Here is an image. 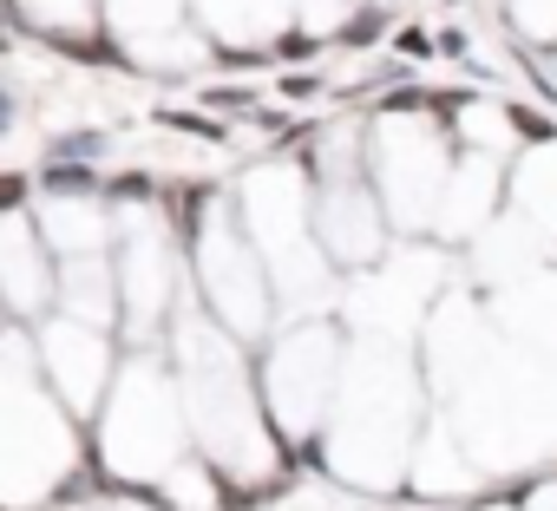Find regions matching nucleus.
Returning a JSON list of instances; mask_svg holds the SVG:
<instances>
[{
	"label": "nucleus",
	"instance_id": "f257e3e1",
	"mask_svg": "<svg viewBox=\"0 0 557 511\" xmlns=\"http://www.w3.org/2000/svg\"><path fill=\"white\" fill-rule=\"evenodd\" d=\"M47 190H60V197H86V190H99V177L79 171V164H47Z\"/></svg>",
	"mask_w": 557,
	"mask_h": 511
},
{
	"label": "nucleus",
	"instance_id": "f03ea898",
	"mask_svg": "<svg viewBox=\"0 0 557 511\" xmlns=\"http://www.w3.org/2000/svg\"><path fill=\"white\" fill-rule=\"evenodd\" d=\"M99 151H106V138H66V145H60V151H53V164H79V158H86V164H92V158H99Z\"/></svg>",
	"mask_w": 557,
	"mask_h": 511
},
{
	"label": "nucleus",
	"instance_id": "7ed1b4c3",
	"mask_svg": "<svg viewBox=\"0 0 557 511\" xmlns=\"http://www.w3.org/2000/svg\"><path fill=\"white\" fill-rule=\"evenodd\" d=\"M27 190H34V184H27L21 171H0V210H21V203H27Z\"/></svg>",
	"mask_w": 557,
	"mask_h": 511
},
{
	"label": "nucleus",
	"instance_id": "20e7f679",
	"mask_svg": "<svg viewBox=\"0 0 557 511\" xmlns=\"http://www.w3.org/2000/svg\"><path fill=\"white\" fill-rule=\"evenodd\" d=\"M112 197H151V177H138V171H132V177H119V184H112Z\"/></svg>",
	"mask_w": 557,
	"mask_h": 511
},
{
	"label": "nucleus",
	"instance_id": "39448f33",
	"mask_svg": "<svg viewBox=\"0 0 557 511\" xmlns=\"http://www.w3.org/2000/svg\"><path fill=\"white\" fill-rule=\"evenodd\" d=\"M8 119H14V99H8V92H0V132H8Z\"/></svg>",
	"mask_w": 557,
	"mask_h": 511
},
{
	"label": "nucleus",
	"instance_id": "423d86ee",
	"mask_svg": "<svg viewBox=\"0 0 557 511\" xmlns=\"http://www.w3.org/2000/svg\"><path fill=\"white\" fill-rule=\"evenodd\" d=\"M0 47H8V34H0Z\"/></svg>",
	"mask_w": 557,
	"mask_h": 511
}]
</instances>
